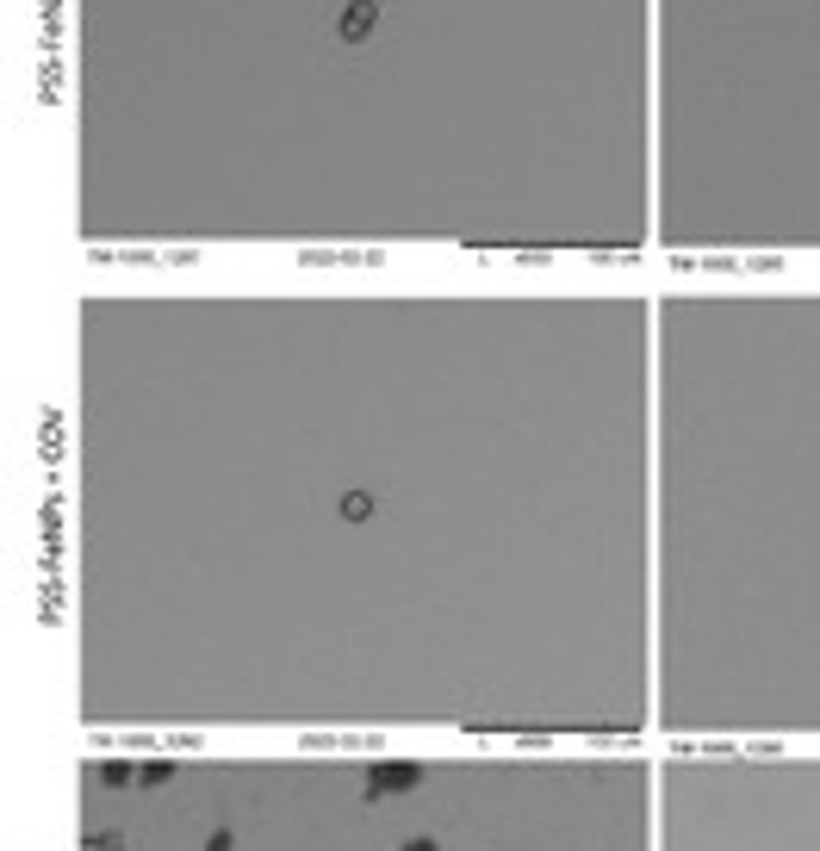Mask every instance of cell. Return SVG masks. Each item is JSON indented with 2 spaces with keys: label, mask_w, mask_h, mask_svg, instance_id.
Returning <instances> with one entry per match:
<instances>
[{
  "label": "cell",
  "mask_w": 820,
  "mask_h": 851,
  "mask_svg": "<svg viewBox=\"0 0 820 851\" xmlns=\"http://www.w3.org/2000/svg\"><path fill=\"white\" fill-rule=\"evenodd\" d=\"M205 851H237V833H230V827H212V833H205Z\"/></svg>",
  "instance_id": "5b68a950"
},
{
  "label": "cell",
  "mask_w": 820,
  "mask_h": 851,
  "mask_svg": "<svg viewBox=\"0 0 820 851\" xmlns=\"http://www.w3.org/2000/svg\"><path fill=\"white\" fill-rule=\"evenodd\" d=\"M174 771H181L174 758H143V765H137V783L143 789H162V783H174Z\"/></svg>",
  "instance_id": "7a4b0ae2"
},
{
  "label": "cell",
  "mask_w": 820,
  "mask_h": 851,
  "mask_svg": "<svg viewBox=\"0 0 820 851\" xmlns=\"http://www.w3.org/2000/svg\"><path fill=\"white\" fill-rule=\"evenodd\" d=\"M423 783V765L417 758H373L367 765V802H386V796H404V789Z\"/></svg>",
  "instance_id": "6da1fadb"
},
{
  "label": "cell",
  "mask_w": 820,
  "mask_h": 851,
  "mask_svg": "<svg viewBox=\"0 0 820 851\" xmlns=\"http://www.w3.org/2000/svg\"><path fill=\"white\" fill-rule=\"evenodd\" d=\"M131 777H137V765H125V758H106V765H100V783H112V789H125Z\"/></svg>",
  "instance_id": "3957f363"
},
{
  "label": "cell",
  "mask_w": 820,
  "mask_h": 851,
  "mask_svg": "<svg viewBox=\"0 0 820 851\" xmlns=\"http://www.w3.org/2000/svg\"><path fill=\"white\" fill-rule=\"evenodd\" d=\"M88 851H125V833H112V827H100V833H88Z\"/></svg>",
  "instance_id": "277c9868"
},
{
  "label": "cell",
  "mask_w": 820,
  "mask_h": 851,
  "mask_svg": "<svg viewBox=\"0 0 820 851\" xmlns=\"http://www.w3.org/2000/svg\"><path fill=\"white\" fill-rule=\"evenodd\" d=\"M398 851H442V845H435V839L423 833V839H404V845H398Z\"/></svg>",
  "instance_id": "8992f818"
}]
</instances>
